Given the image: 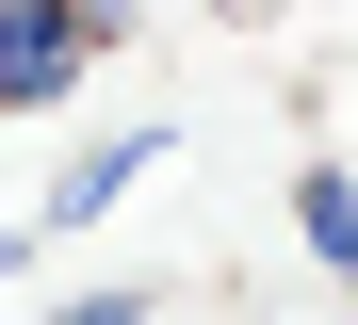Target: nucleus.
I'll use <instances>...</instances> for the list:
<instances>
[{
    "mask_svg": "<svg viewBox=\"0 0 358 325\" xmlns=\"http://www.w3.org/2000/svg\"><path fill=\"white\" fill-rule=\"evenodd\" d=\"M293 228H310V260H342V277H358V179H326V163H310V195H293Z\"/></svg>",
    "mask_w": 358,
    "mask_h": 325,
    "instance_id": "7ed1b4c3",
    "label": "nucleus"
},
{
    "mask_svg": "<svg viewBox=\"0 0 358 325\" xmlns=\"http://www.w3.org/2000/svg\"><path fill=\"white\" fill-rule=\"evenodd\" d=\"M17 260H33V244H17V228H0V277H17Z\"/></svg>",
    "mask_w": 358,
    "mask_h": 325,
    "instance_id": "39448f33",
    "label": "nucleus"
},
{
    "mask_svg": "<svg viewBox=\"0 0 358 325\" xmlns=\"http://www.w3.org/2000/svg\"><path fill=\"white\" fill-rule=\"evenodd\" d=\"M49 325H147V293H82V309H49Z\"/></svg>",
    "mask_w": 358,
    "mask_h": 325,
    "instance_id": "20e7f679",
    "label": "nucleus"
},
{
    "mask_svg": "<svg viewBox=\"0 0 358 325\" xmlns=\"http://www.w3.org/2000/svg\"><path fill=\"white\" fill-rule=\"evenodd\" d=\"M98 33H114V0H0V114H49Z\"/></svg>",
    "mask_w": 358,
    "mask_h": 325,
    "instance_id": "f257e3e1",
    "label": "nucleus"
},
{
    "mask_svg": "<svg viewBox=\"0 0 358 325\" xmlns=\"http://www.w3.org/2000/svg\"><path fill=\"white\" fill-rule=\"evenodd\" d=\"M147 163H163V130H114V147H82L66 179H49V228H98V212H114V195H131Z\"/></svg>",
    "mask_w": 358,
    "mask_h": 325,
    "instance_id": "f03ea898",
    "label": "nucleus"
}]
</instances>
